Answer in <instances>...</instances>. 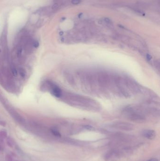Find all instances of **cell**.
<instances>
[{
    "mask_svg": "<svg viewBox=\"0 0 160 161\" xmlns=\"http://www.w3.org/2000/svg\"><path fill=\"white\" fill-rule=\"evenodd\" d=\"M51 132L52 133H53V134L56 137H61V134L60 133V132L56 129H51Z\"/></svg>",
    "mask_w": 160,
    "mask_h": 161,
    "instance_id": "obj_3",
    "label": "cell"
},
{
    "mask_svg": "<svg viewBox=\"0 0 160 161\" xmlns=\"http://www.w3.org/2000/svg\"><path fill=\"white\" fill-rule=\"evenodd\" d=\"M52 93L56 97L59 98L62 95V91L60 88L57 86H54L52 91Z\"/></svg>",
    "mask_w": 160,
    "mask_h": 161,
    "instance_id": "obj_2",
    "label": "cell"
},
{
    "mask_svg": "<svg viewBox=\"0 0 160 161\" xmlns=\"http://www.w3.org/2000/svg\"><path fill=\"white\" fill-rule=\"evenodd\" d=\"M143 135L149 140H153L155 137V132L153 130H145L143 131Z\"/></svg>",
    "mask_w": 160,
    "mask_h": 161,
    "instance_id": "obj_1",
    "label": "cell"
},
{
    "mask_svg": "<svg viewBox=\"0 0 160 161\" xmlns=\"http://www.w3.org/2000/svg\"><path fill=\"white\" fill-rule=\"evenodd\" d=\"M19 73L22 77H25L26 75V72L23 68H20L19 70Z\"/></svg>",
    "mask_w": 160,
    "mask_h": 161,
    "instance_id": "obj_4",
    "label": "cell"
},
{
    "mask_svg": "<svg viewBox=\"0 0 160 161\" xmlns=\"http://www.w3.org/2000/svg\"><path fill=\"white\" fill-rule=\"evenodd\" d=\"M86 128H87V129L89 130H93V127H92L90 126H86Z\"/></svg>",
    "mask_w": 160,
    "mask_h": 161,
    "instance_id": "obj_9",
    "label": "cell"
},
{
    "mask_svg": "<svg viewBox=\"0 0 160 161\" xmlns=\"http://www.w3.org/2000/svg\"><path fill=\"white\" fill-rule=\"evenodd\" d=\"M81 2V0H72L71 3L75 5H77L80 4Z\"/></svg>",
    "mask_w": 160,
    "mask_h": 161,
    "instance_id": "obj_5",
    "label": "cell"
},
{
    "mask_svg": "<svg viewBox=\"0 0 160 161\" xmlns=\"http://www.w3.org/2000/svg\"><path fill=\"white\" fill-rule=\"evenodd\" d=\"M147 161H159L157 159H150L149 160Z\"/></svg>",
    "mask_w": 160,
    "mask_h": 161,
    "instance_id": "obj_11",
    "label": "cell"
},
{
    "mask_svg": "<svg viewBox=\"0 0 160 161\" xmlns=\"http://www.w3.org/2000/svg\"><path fill=\"white\" fill-rule=\"evenodd\" d=\"M58 4H56V3H55V4H54L53 5V6H52V9H53V10H56V9L58 8Z\"/></svg>",
    "mask_w": 160,
    "mask_h": 161,
    "instance_id": "obj_8",
    "label": "cell"
},
{
    "mask_svg": "<svg viewBox=\"0 0 160 161\" xmlns=\"http://www.w3.org/2000/svg\"><path fill=\"white\" fill-rule=\"evenodd\" d=\"M33 45L34 47L35 48H37V47H39V42L35 40V41H34V42H33Z\"/></svg>",
    "mask_w": 160,
    "mask_h": 161,
    "instance_id": "obj_7",
    "label": "cell"
},
{
    "mask_svg": "<svg viewBox=\"0 0 160 161\" xmlns=\"http://www.w3.org/2000/svg\"><path fill=\"white\" fill-rule=\"evenodd\" d=\"M12 71V74H13L14 76H17L18 74V71L17 70V69L16 68H13Z\"/></svg>",
    "mask_w": 160,
    "mask_h": 161,
    "instance_id": "obj_6",
    "label": "cell"
},
{
    "mask_svg": "<svg viewBox=\"0 0 160 161\" xmlns=\"http://www.w3.org/2000/svg\"><path fill=\"white\" fill-rule=\"evenodd\" d=\"M147 59L148 60H151V59H152L151 56L150 55H149V54H147Z\"/></svg>",
    "mask_w": 160,
    "mask_h": 161,
    "instance_id": "obj_10",
    "label": "cell"
}]
</instances>
